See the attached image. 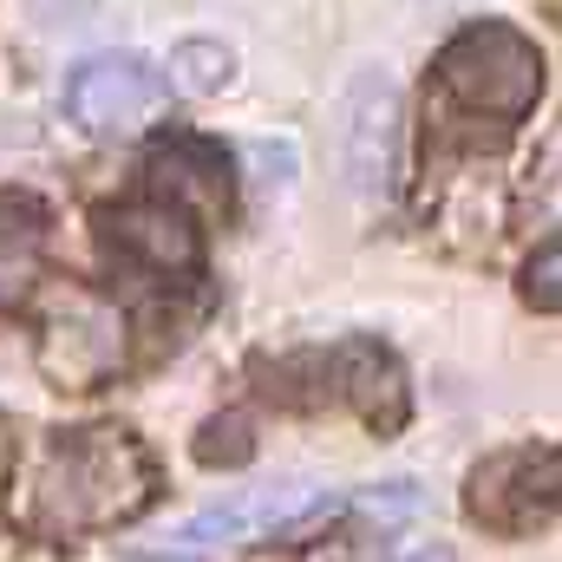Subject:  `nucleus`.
Listing matches in <instances>:
<instances>
[{"instance_id":"ddd939ff","label":"nucleus","mask_w":562,"mask_h":562,"mask_svg":"<svg viewBox=\"0 0 562 562\" xmlns=\"http://www.w3.org/2000/svg\"><path fill=\"white\" fill-rule=\"evenodd\" d=\"M340 510H353L360 524H380V530H393V524H413L425 510V491L413 477H393V484H367V491H353V497H340Z\"/></svg>"},{"instance_id":"f257e3e1","label":"nucleus","mask_w":562,"mask_h":562,"mask_svg":"<svg viewBox=\"0 0 562 562\" xmlns=\"http://www.w3.org/2000/svg\"><path fill=\"white\" fill-rule=\"evenodd\" d=\"M157 497V464L132 431L119 425H92V431H66L40 471H33V497H26V524L46 543H79L92 530H119Z\"/></svg>"},{"instance_id":"20e7f679","label":"nucleus","mask_w":562,"mask_h":562,"mask_svg":"<svg viewBox=\"0 0 562 562\" xmlns=\"http://www.w3.org/2000/svg\"><path fill=\"white\" fill-rule=\"evenodd\" d=\"M170 79L144 53H92L66 72V119L86 138H138L150 119H164Z\"/></svg>"},{"instance_id":"7ed1b4c3","label":"nucleus","mask_w":562,"mask_h":562,"mask_svg":"<svg viewBox=\"0 0 562 562\" xmlns=\"http://www.w3.org/2000/svg\"><path fill=\"white\" fill-rule=\"evenodd\" d=\"M327 497H334V491H321L314 477H269V484H249V491L216 497L210 510L183 517L170 537L144 543V550H132V557H144V562L216 557V550H236V543H256V537H276V530H301V524H314V510H321Z\"/></svg>"},{"instance_id":"9b49d317","label":"nucleus","mask_w":562,"mask_h":562,"mask_svg":"<svg viewBox=\"0 0 562 562\" xmlns=\"http://www.w3.org/2000/svg\"><path fill=\"white\" fill-rule=\"evenodd\" d=\"M150 183H157V196L164 203H203V210H229V164H223V150H210V144H164L157 157H150Z\"/></svg>"},{"instance_id":"1a4fd4ad","label":"nucleus","mask_w":562,"mask_h":562,"mask_svg":"<svg viewBox=\"0 0 562 562\" xmlns=\"http://www.w3.org/2000/svg\"><path fill=\"white\" fill-rule=\"evenodd\" d=\"M321 367L334 373L327 393L353 400L373 425H400L406 419V380H400V367H393L386 347H373V340H347V347H334V360L321 353Z\"/></svg>"},{"instance_id":"423d86ee","label":"nucleus","mask_w":562,"mask_h":562,"mask_svg":"<svg viewBox=\"0 0 562 562\" xmlns=\"http://www.w3.org/2000/svg\"><path fill=\"white\" fill-rule=\"evenodd\" d=\"M347 183L360 196H386L400 177V79L386 66H360L347 86Z\"/></svg>"},{"instance_id":"0eeeda50","label":"nucleus","mask_w":562,"mask_h":562,"mask_svg":"<svg viewBox=\"0 0 562 562\" xmlns=\"http://www.w3.org/2000/svg\"><path fill=\"white\" fill-rule=\"evenodd\" d=\"M562 497V458L543 451H497L491 464H477L471 477V517L491 530H537L557 517Z\"/></svg>"},{"instance_id":"6e6552de","label":"nucleus","mask_w":562,"mask_h":562,"mask_svg":"<svg viewBox=\"0 0 562 562\" xmlns=\"http://www.w3.org/2000/svg\"><path fill=\"white\" fill-rule=\"evenodd\" d=\"M105 243L119 256H132L150 276H190L203 262V236H196V216L183 203H164V196H144V203H119L99 216Z\"/></svg>"},{"instance_id":"2eb2a0df","label":"nucleus","mask_w":562,"mask_h":562,"mask_svg":"<svg viewBox=\"0 0 562 562\" xmlns=\"http://www.w3.org/2000/svg\"><path fill=\"white\" fill-rule=\"evenodd\" d=\"M243 157H249V170H256V183H262V190H288V183H294V170H301L294 138H256Z\"/></svg>"},{"instance_id":"9d476101","label":"nucleus","mask_w":562,"mask_h":562,"mask_svg":"<svg viewBox=\"0 0 562 562\" xmlns=\"http://www.w3.org/2000/svg\"><path fill=\"white\" fill-rule=\"evenodd\" d=\"M46 269V210L33 196H0V307H26Z\"/></svg>"},{"instance_id":"f3484780","label":"nucleus","mask_w":562,"mask_h":562,"mask_svg":"<svg viewBox=\"0 0 562 562\" xmlns=\"http://www.w3.org/2000/svg\"><path fill=\"white\" fill-rule=\"evenodd\" d=\"M380 562H458V557H451V543H400V550H386Z\"/></svg>"},{"instance_id":"f8f14e48","label":"nucleus","mask_w":562,"mask_h":562,"mask_svg":"<svg viewBox=\"0 0 562 562\" xmlns=\"http://www.w3.org/2000/svg\"><path fill=\"white\" fill-rule=\"evenodd\" d=\"M170 92H190V99H210V92H223L229 79H236V53L223 46V40H183L177 53H170Z\"/></svg>"},{"instance_id":"f03ea898","label":"nucleus","mask_w":562,"mask_h":562,"mask_svg":"<svg viewBox=\"0 0 562 562\" xmlns=\"http://www.w3.org/2000/svg\"><path fill=\"white\" fill-rule=\"evenodd\" d=\"M543 53H537V40H524L517 26H504V20H477V26H464V33H451L445 40V53H438V79H445V92L458 99V105H471L477 119H524V112H537V99H543Z\"/></svg>"},{"instance_id":"dca6fc26","label":"nucleus","mask_w":562,"mask_h":562,"mask_svg":"<svg viewBox=\"0 0 562 562\" xmlns=\"http://www.w3.org/2000/svg\"><path fill=\"white\" fill-rule=\"evenodd\" d=\"M524 301L543 307V314L562 307V243H543V249L530 256V269H524Z\"/></svg>"},{"instance_id":"39448f33","label":"nucleus","mask_w":562,"mask_h":562,"mask_svg":"<svg viewBox=\"0 0 562 562\" xmlns=\"http://www.w3.org/2000/svg\"><path fill=\"white\" fill-rule=\"evenodd\" d=\"M119 367H125V314L92 288H66L40 334V373L66 393H86Z\"/></svg>"},{"instance_id":"4468645a","label":"nucleus","mask_w":562,"mask_h":562,"mask_svg":"<svg viewBox=\"0 0 562 562\" xmlns=\"http://www.w3.org/2000/svg\"><path fill=\"white\" fill-rule=\"evenodd\" d=\"M249 458H256V425L243 419V413H223V419H210L196 431V464L236 471V464H249Z\"/></svg>"}]
</instances>
